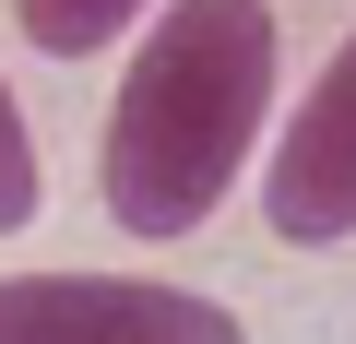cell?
<instances>
[{"label": "cell", "mask_w": 356, "mask_h": 344, "mask_svg": "<svg viewBox=\"0 0 356 344\" xmlns=\"http://www.w3.org/2000/svg\"><path fill=\"white\" fill-rule=\"evenodd\" d=\"M285 24L273 0H166L107 107V214L131 238H191L273 131Z\"/></svg>", "instance_id": "6da1fadb"}, {"label": "cell", "mask_w": 356, "mask_h": 344, "mask_svg": "<svg viewBox=\"0 0 356 344\" xmlns=\"http://www.w3.org/2000/svg\"><path fill=\"white\" fill-rule=\"evenodd\" d=\"M0 344H250V332L154 273H0Z\"/></svg>", "instance_id": "7a4b0ae2"}, {"label": "cell", "mask_w": 356, "mask_h": 344, "mask_svg": "<svg viewBox=\"0 0 356 344\" xmlns=\"http://www.w3.org/2000/svg\"><path fill=\"white\" fill-rule=\"evenodd\" d=\"M261 226H273L285 249H332V238H356V36L309 72V95H297L285 131H273Z\"/></svg>", "instance_id": "3957f363"}, {"label": "cell", "mask_w": 356, "mask_h": 344, "mask_svg": "<svg viewBox=\"0 0 356 344\" xmlns=\"http://www.w3.org/2000/svg\"><path fill=\"white\" fill-rule=\"evenodd\" d=\"M13 24H24V48H48V60H95V48H119V36L143 24V0H13Z\"/></svg>", "instance_id": "277c9868"}, {"label": "cell", "mask_w": 356, "mask_h": 344, "mask_svg": "<svg viewBox=\"0 0 356 344\" xmlns=\"http://www.w3.org/2000/svg\"><path fill=\"white\" fill-rule=\"evenodd\" d=\"M36 214V142H24V107H13V83H0V238H13Z\"/></svg>", "instance_id": "5b68a950"}]
</instances>
